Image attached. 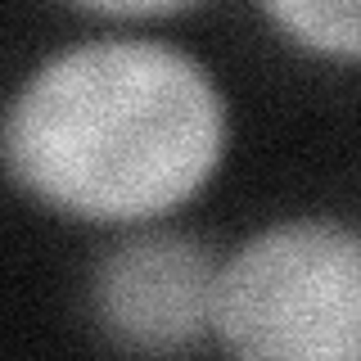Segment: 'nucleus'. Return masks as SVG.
I'll return each mask as SVG.
<instances>
[{
	"label": "nucleus",
	"mask_w": 361,
	"mask_h": 361,
	"mask_svg": "<svg viewBox=\"0 0 361 361\" xmlns=\"http://www.w3.org/2000/svg\"><path fill=\"white\" fill-rule=\"evenodd\" d=\"M226 109L195 59L158 41H90L23 86L5 122L27 195L86 221H145L212 176Z\"/></svg>",
	"instance_id": "nucleus-1"
},
{
	"label": "nucleus",
	"mask_w": 361,
	"mask_h": 361,
	"mask_svg": "<svg viewBox=\"0 0 361 361\" xmlns=\"http://www.w3.org/2000/svg\"><path fill=\"white\" fill-rule=\"evenodd\" d=\"M212 330L240 357H361V235L334 221L257 235L221 267Z\"/></svg>",
	"instance_id": "nucleus-2"
},
{
	"label": "nucleus",
	"mask_w": 361,
	"mask_h": 361,
	"mask_svg": "<svg viewBox=\"0 0 361 361\" xmlns=\"http://www.w3.org/2000/svg\"><path fill=\"white\" fill-rule=\"evenodd\" d=\"M217 262L190 235H145L104 257L95 307L109 334L145 353H176L212 330Z\"/></svg>",
	"instance_id": "nucleus-3"
},
{
	"label": "nucleus",
	"mask_w": 361,
	"mask_h": 361,
	"mask_svg": "<svg viewBox=\"0 0 361 361\" xmlns=\"http://www.w3.org/2000/svg\"><path fill=\"white\" fill-rule=\"evenodd\" d=\"M82 9L95 14H113V18H158V14H180V9L199 5V0H73Z\"/></svg>",
	"instance_id": "nucleus-5"
},
{
	"label": "nucleus",
	"mask_w": 361,
	"mask_h": 361,
	"mask_svg": "<svg viewBox=\"0 0 361 361\" xmlns=\"http://www.w3.org/2000/svg\"><path fill=\"white\" fill-rule=\"evenodd\" d=\"M298 45L330 59H361V0H262Z\"/></svg>",
	"instance_id": "nucleus-4"
}]
</instances>
